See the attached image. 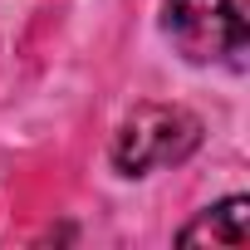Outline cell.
I'll list each match as a JSON object with an SVG mask.
<instances>
[{
  "label": "cell",
  "mask_w": 250,
  "mask_h": 250,
  "mask_svg": "<svg viewBox=\"0 0 250 250\" xmlns=\"http://www.w3.org/2000/svg\"><path fill=\"white\" fill-rule=\"evenodd\" d=\"M201 147V123L177 103H143L113 138L118 172L143 177L152 167H177Z\"/></svg>",
  "instance_id": "obj_1"
},
{
  "label": "cell",
  "mask_w": 250,
  "mask_h": 250,
  "mask_svg": "<svg viewBox=\"0 0 250 250\" xmlns=\"http://www.w3.org/2000/svg\"><path fill=\"white\" fill-rule=\"evenodd\" d=\"M167 35L196 64H240L250 44L245 0H167Z\"/></svg>",
  "instance_id": "obj_2"
},
{
  "label": "cell",
  "mask_w": 250,
  "mask_h": 250,
  "mask_svg": "<svg viewBox=\"0 0 250 250\" xmlns=\"http://www.w3.org/2000/svg\"><path fill=\"white\" fill-rule=\"evenodd\" d=\"M245 216H250L245 196H230V201L211 206L206 216H196L177 240L182 245H226V250H240L245 245Z\"/></svg>",
  "instance_id": "obj_3"
}]
</instances>
